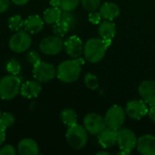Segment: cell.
Returning <instances> with one entry per match:
<instances>
[{
	"instance_id": "cell-1",
	"label": "cell",
	"mask_w": 155,
	"mask_h": 155,
	"mask_svg": "<svg viewBox=\"0 0 155 155\" xmlns=\"http://www.w3.org/2000/svg\"><path fill=\"white\" fill-rule=\"evenodd\" d=\"M83 64V59L76 58L62 62L56 69L57 78L65 84H72L77 81L81 74V65Z\"/></svg>"
},
{
	"instance_id": "cell-2",
	"label": "cell",
	"mask_w": 155,
	"mask_h": 155,
	"mask_svg": "<svg viewBox=\"0 0 155 155\" xmlns=\"http://www.w3.org/2000/svg\"><path fill=\"white\" fill-rule=\"evenodd\" d=\"M112 42L104 41L102 38H91L84 45V55L86 61L91 64L99 63L105 55L106 49Z\"/></svg>"
},
{
	"instance_id": "cell-3",
	"label": "cell",
	"mask_w": 155,
	"mask_h": 155,
	"mask_svg": "<svg viewBox=\"0 0 155 155\" xmlns=\"http://www.w3.org/2000/svg\"><path fill=\"white\" fill-rule=\"evenodd\" d=\"M21 88V79L15 74L5 75L0 79V98L5 101L14 99Z\"/></svg>"
},
{
	"instance_id": "cell-4",
	"label": "cell",
	"mask_w": 155,
	"mask_h": 155,
	"mask_svg": "<svg viewBox=\"0 0 155 155\" xmlns=\"http://www.w3.org/2000/svg\"><path fill=\"white\" fill-rule=\"evenodd\" d=\"M65 137L68 144L72 148L80 150L85 146L88 141V132L84 126L74 124L71 126H68Z\"/></svg>"
},
{
	"instance_id": "cell-5",
	"label": "cell",
	"mask_w": 155,
	"mask_h": 155,
	"mask_svg": "<svg viewBox=\"0 0 155 155\" xmlns=\"http://www.w3.org/2000/svg\"><path fill=\"white\" fill-rule=\"evenodd\" d=\"M32 45V38L26 31H17L14 34L8 42L9 48L16 54L26 52Z\"/></svg>"
},
{
	"instance_id": "cell-6",
	"label": "cell",
	"mask_w": 155,
	"mask_h": 155,
	"mask_svg": "<svg viewBox=\"0 0 155 155\" xmlns=\"http://www.w3.org/2000/svg\"><path fill=\"white\" fill-rule=\"evenodd\" d=\"M125 114V110H124L123 107L119 105H113L108 109L104 116L106 127L116 131L119 130L124 124Z\"/></svg>"
},
{
	"instance_id": "cell-7",
	"label": "cell",
	"mask_w": 155,
	"mask_h": 155,
	"mask_svg": "<svg viewBox=\"0 0 155 155\" xmlns=\"http://www.w3.org/2000/svg\"><path fill=\"white\" fill-rule=\"evenodd\" d=\"M116 143L118 144L121 151L126 152L127 153H131V152L136 148L137 144V138L135 134L127 128H120L117 130V141Z\"/></svg>"
},
{
	"instance_id": "cell-8",
	"label": "cell",
	"mask_w": 155,
	"mask_h": 155,
	"mask_svg": "<svg viewBox=\"0 0 155 155\" xmlns=\"http://www.w3.org/2000/svg\"><path fill=\"white\" fill-rule=\"evenodd\" d=\"M33 76L40 83H46L56 76V69L52 64L40 61L34 65Z\"/></svg>"
},
{
	"instance_id": "cell-9",
	"label": "cell",
	"mask_w": 155,
	"mask_h": 155,
	"mask_svg": "<svg viewBox=\"0 0 155 155\" xmlns=\"http://www.w3.org/2000/svg\"><path fill=\"white\" fill-rule=\"evenodd\" d=\"M64 43L62 38L57 35L47 36L40 42L39 48L46 55H56L64 49Z\"/></svg>"
},
{
	"instance_id": "cell-10",
	"label": "cell",
	"mask_w": 155,
	"mask_h": 155,
	"mask_svg": "<svg viewBox=\"0 0 155 155\" xmlns=\"http://www.w3.org/2000/svg\"><path fill=\"white\" fill-rule=\"evenodd\" d=\"M84 127L88 134L92 135H98L104 129L106 128L104 118L95 113H91L84 118Z\"/></svg>"
},
{
	"instance_id": "cell-11",
	"label": "cell",
	"mask_w": 155,
	"mask_h": 155,
	"mask_svg": "<svg viewBox=\"0 0 155 155\" xmlns=\"http://www.w3.org/2000/svg\"><path fill=\"white\" fill-rule=\"evenodd\" d=\"M148 112L147 104L143 100H132L127 103L125 108L126 114L134 120H140L144 117Z\"/></svg>"
},
{
	"instance_id": "cell-12",
	"label": "cell",
	"mask_w": 155,
	"mask_h": 155,
	"mask_svg": "<svg viewBox=\"0 0 155 155\" xmlns=\"http://www.w3.org/2000/svg\"><path fill=\"white\" fill-rule=\"evenodd\" d=\"M64 48L66 54L73 58H79L82 55V54L84 53L83 42L76 35L70 36L64 43Z\"/></svg>"
},
{
	"instance_id": "cell-13",
	"label": "cell",
	"mask_w": 155,
	"mask_h": 155,
	"mask_svg": "<svg viewBox=\"0 0 155 155\" xmlns=\"http://www.w3.org/2000/svg\"><path fill=\"white\" fill-rule=\"evenodd\" d=\"M139 94L150 106L155 105V81L146 80L139 85Z\"/></svg>"
},
{
	"instance_id": "cell-14",
	"label": "cell",
	"mask_w": 155,
	"mask_h": 155,
	"mask_svg": "<svg viewBox=\"0 0 155 155\" xmlns=\"http://www.w3.org/2000/svg\"><path fill=\"white\" fill-rule=\"evenodd\" d=\"M136 148L143 155H155V136L144 134L137 139Z\"/></svg>"
},
{
	"instance_id": "cell-15",
	"label": "cell",
	"mask_w": 155,
	"mask_h": 155,
	"mask_svg": "<svg viewBox=\"0 0 155 155\" xmlns=\"http://www.w3.org/2000/svg\"><path fill=\"white\" fill-rule=\"evenodd\" d=\"M42 91V85L41 83L37 80H32V81H26L25 82L20 88V94L23 97L31 99L35 98L39 95V94Z\"/></svg>"
},
{
	"instance_id": "cell-16",
	"label": "cell",
	"mask_w": 155,
	"mask_h": 155,
	"mask_svg": "<svg viewBox=\"0 0 155 155\" xmlns=\"http://www.w3.org/2000/svg\"><path fill=\"white\" fill-rule=\"evenodd\" d=\"M45 21L38 15H29L24 21V29L29 34H37L44 28Z\"/></svg>"
},
{
	"instance_id": "cell-17",
	"label": "cell",
	"mask_w": 155,
	"mask_h": 155,
	"mask_svg": "<svg viewBox=\"0 0 155 155\" xmlns=\"http://www.w3.org/2000/svg\"><path fill=\"white\" fill-rule=\"evenodd\" d=\"M117 131L106 127L98 134V142L103 148H110L116 143Z\"/></svg>"
},
{
	"instance_id": "cell-18",
	"label": "cell",
	"mask_w": 155,
	"mask_h": 155,
	"mask_svg": "<svg viewBox=\"0 0 155 155\" xmlns=\"http://www.w3.org/2000/svg\"><path fill=\"white\" fill-rule=\"evenodd\" d=\"M17 153L21 155L39 154V147L36 142L31 138L22 139L17 145Z\"/></svg>"
},
{
	"instance_id": "cell-19",
	"label": "cell",
	"mask_w": 155,
	"mask_h": 155,
	"mask_svg": "<svg viewBox=\"0 0 155 155\" xmlns=\"http://www.w3.org/2000/svg\"><path fill=\"white\" fill-rule=\"evenodd\" d=\"M98 32H99L100 37L103 40L112 42V39L114 37L115 33H116V27H115V25L112 21L107 20V21L102 22L99 25Z\"/></svg>"
},
{
	"instance_id": "cell-20",
	"label": "cell",
	"mask_w": 155,
	"mask_h": 155,
	"mask_svg": "<svg viewBox=\"0 0 155 155\" xmlns=\"http://www.w3.org/2000/svg\"><path fill=\"white\" fill-rule=\"evenodd\" d=\"M100 14L103 18L113 21L120 15V7L112 2H106L100 7Z\"/></svg>"
},
{
	"instance_id": "cell-21",
	"label": "cell",
	"mask_w": 155,
	"mask_h": 155,
	"mask_svg": "<svg viewBox=\"0 0 155 155\" xmlns=\"http://www.w3.org/2000/svg\"><path fill=\"white\" fill-rule=\"evenodd\" d=\"M62 15V10L58 6H52L50 8H47L44 12V21L45 23L48 25H54L55 23L60 21Z\"/></svg>"
},
{
	"instance_id": "cell-22",
	"label": "cell",
	"mask_w": 155,
	"mask_h": 155,
	"mask_svg": "<svg viewBox=\"0 0 155 155\" xmlns=\"http://www.w3.org/2000/svg\"><path fill=\"white\" fill-rule=\"evenodd\" d=\"M60 118L64 124H65L66 126H71V125L76 124L77 114L75 113L74 110H73L71 108H65L61 112Z\"/></svg>"
},
{
	"instance_id": "cell-23",
	"label": "cell",
	"mask_w": 155,
	"mask_h": 155,
	"mask_svg": "<svg viewBox=\"0 0 155 155\" xmlns=\"http://www.w3.org/2000/svg\"><path fill=\"white\" fill-rule=\"evenodd\" d=\"M7 25L11 31L17 32L20 31L22 27H24V21L20 15H15L8 18Z\"/></svg>"
},
{
	"instance_id": "cell-24",
	"label": "cell",
	"mask_w": 155,
	"mask_h": 155,
	"mask_svg": "<svg viewBox=\"0 0 155 155\" xmlns=\"http://www.w3.org/2000/svg\"><path fill=\"white\" fill-rule=\"evenodd\" d=\"M81 0H56L57 6L62 11H74Z\"/></svg>"
},
{
	"instance_id": "cell-25",
	"label": "cell",
	"mask_w": 155,
	"mask_h": 155,
	"mask_svg": "<svg viewBox=\"0 0 155 155\" xmlns=\"http://www.w3.org/2000/svg\"><path fill=\"white\" fill-rule=\"evenodd\" d=\"M15 116L11 113L5 112L0 114V126L5 130L12 127L15 124Z\"/></svg>"
},
{
	"instance_id": "cell-26",
	"label": "cell",
	"mask_w": 155,
	"mask_h": 155,
	"mask_svg": "<svg viewBox=\"0 0 155 155\" xmlns=\"http://www.w3.org/2000/svg\"><path fill=\"white\" fill-rule=\"evenodd\" d=\"M6 70L10 74L17 75L21 72V63L15 58H12L6 64Z\"/></svg>"
},
{
	"instance_id": "cell-27",
	"label": "cell",
	"mask_w": 155,
	"mask_h": 155,
	"mask_svg": "<svg viewBox=\"0 0 155 155\" xmlns=\"http://www.w3.org/2000/svg\"><path fill=\"white\" fill-rule=\"evenodd\" d=\"M69 30H71L69 25L62 21H59L54 25V33L55 35H57L59 37L64 36L68 33Z\"/></svg>"
},
{
	"instance_id": "cell-28",
	"label": "cell",
	"mask_w": 155,
	"mask_h": 155,
	"mask_svg": "<svg viewBox=\"0 0 155 155\" xmlns=\"http://www.w3.org/2000/svg\"><path fill=\"white\" fill-rule=\"evenodd\" d=\"M72 12L73 11H62V15H61V18H60V21L68 25L70 29H72L74 26V24L76 21L75 15Z\"/></svg>"
},
{
	"instance_id": "cell-29",
	"label": "cell",
	"mask_w": 155,
	"mask_h": 155,
	"mask_svg": "<svg viewBox=\"0 0 155 155\" xmlns=\"http://www.w3.org/2000/svg\"><path fill=\"white\" fill-rule=\"evenodd\" d=\"M84 84H85L86 87H88L91 90H95L99 86L97 77L94 74H91V73H88V74H85V76H84Z\"/></svg>"
},
{
	"instance_id": "cell-30",
	"label": "cell",
	"mask_w": 155,
	"mask_h": 155,
	"mask_svg": "<svg viewBox=\"0 0 155 155\" xmlns=\"http://www.w3.org/2000/svg\"><path fill=\"white\" fill-rule=\"evenodd\" d=\"M101 0H81L83 6L89 12L95 11L100 5Z\"/></svg>"
},
{
	"instance_id": "cell-31",
	"label": "cell",
	"mask_w": 155,
	"mask_h": 155,
	"mask_svg": "<svg viewBox=\"0 0 155 155\" xmlns=\"http://www.w3.org/2000/svg\"><path fill=\"white\" fill-rule=\"evenodd\" d=\"M26 60L27 62L32 64L33 66L35 64H36L37 63H39L41 61V56L39 54L38 52L35 51V50H32V51H29L26 54Z\"/></svg>"
},
{
	"instance_id": "cell-32",
	"label": "cell",
	"mask_w": 155,
	"mask_h": 155,
	"mask_svg": "<svg viewBox=\"0 0 155 155\" xmlns=\"http://www.w3.org/2000/svg\"><path fill=\"white\" fill-rule=\"evenodd\" d=\"M15 148L11 144H6L0 149V155H15Z\"/></svg>"
},
{
	"instance_id": "cell-33",
	"label": "cell",
	"mask_w": 155,
	"mask_h": 155,
	"mask_svg": "<svg viewBox=\"0 0 155 155\" xmlns=\"http://www.w3.org/2000/svg\"><path fill=\"white\" fill-rule=\"evenodd\" d=\"M102 18V15L100 14V12H95V11H92L89 14V21L93 24V25H97L100 23Z\"/></svg>"
},
{
	"instance_id": "cell-34",
	"label": "cell",
	"mask_w": 155,
	"mask_h": 155,
	"mask_svg": "<svg viewBox=\"0 0 155 155\" xmlns=\"http://www.w3.org/2000/svg\"><path fill=\"white\" fill-rule=\"evenodd\" d=\"M10 5V0H0V14L5 12Z\"/></svg>"
},
{
	"instance_id": "cell-35",
	"label": "cell",
	"mask_w": 155,
	"mask_h": 155,
	"mask_svg": "<svg viewBox=\"0 0 155 155\" xmlns=\"http://www.w3.org/2000/svg\"><path fill=\"white\" fill-rule=\"evenodd\" d=\"M5 140V129L0 126V147Z\"/></svg>"
},
{
	"instance_id": "cell-36",
	"label": "cell",
	"mask_w": 155,
	"mask_h": 155,
	"mask_svg": "<svg viewBox=\"0 0 155 155\" xmlns=\"http://www.w3.org/2000/svg\"><path fill=\"white\" fill-rule=\"evenodd\" d=\"M148 114H149V117L151 118V120H152L153 123H155V105L151 106V109L149 110Z\"/></svg>"
},
{
	"instance_id": "cell-37",
	"label": "cell",
	"mask_w": 155,
	"mask_h": 155,
	"mask_svg": "<svg viewBox=\"0 0 155 155\" xmlns=\"http://www.w3.org/2000/svg\"><path fill=\"white\" fill-rule=\"evenodd\" d=\"M10 1L16 5H25L29 2V0H10Z\"/></svg>"
},
{
	"instance_id": "cell-38",
	"label": "cell",
	"mask_w": 155,
	"mask_h": 155,
	"mask_svg": "<svg viewBox=\"0 0 155 155\" xmlns=\"http://www.w3.org/2000/svg\"><path fill=\"white\" fill-rule=\"evenodd\" d=\"M97 155H100V154H104V155H109V153H107V152H104V151H103V152H98Z\"/></svg>"
},
{
	"instance_id": "cell-39",
	"label": "cell",
	"mask_w": 155,
	"mask_h": 155,
	"mask_svg": "<svg viewBox=\"0 0 155 155\" xmlns=\"http://www.w3.org/2000/svg\"><path fill=\"white\" fill-rule=\"evenodd\" d=\"M0 114H1V113H0Z\"/></svg>"
}]
</instances>
